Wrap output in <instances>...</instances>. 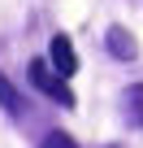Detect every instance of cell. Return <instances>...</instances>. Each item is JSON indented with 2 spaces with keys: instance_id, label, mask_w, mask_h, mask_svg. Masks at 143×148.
Segmentation results:
<instances>
[{
  "instance_id": "1",
  "label": "cell",
  "mask_w": 143,
  "mask_h": 148,
  "mask_svg": "<svg viewBox=\"0 0 143 148\" xmlns=\"http://www.w3.org/2000/svg\"><path fill=\"white\" fill-rule=\"evenodd\" d=\"M30 83H35L48 100H56L61 109H74V92L65 87V79H56V74L48 70V61H35V65H30Z\"/></svg>"
},
{
  "instance_id": "2",
  "label": "cell",
  "mask_w": 143,
  "mask_h": 148,
  "mask_svg": "<svg viewBox=\"0 0 143 148\" xmlns=\"http://www.w3.org/2000/svg\"><path fill=\"white\" fill-rule=\"evenodd\" d=\"M48 70L56 74V79H69V74L78 70V57H74L69 35H52V44H48Z\"/></svg>"
},
{
  "instance_id": "3",
  "label": "cell",
  "mask_w": 143,
  "mask_h": 148,
  "mask_svg": "<svg viewBox=\"0 0 143 148\" xmlns=\"http://www.w3.org/2000/svg\"><path fill=\"white\" fill-rule=\"evenodd\" d=\"M104 44H108V52H113L117 61H134V52H139V44H134V35H130L126 26H108Z\"/></svg>"
},
{
  "instance_id": "4",
  "label": "cell",
  "mask_w": 143,
  "mask_h": 148,
  "mask_svg": "<svg viewBox=\"0 0 143 148\" xmlns=\"http://www.w3.org/2000/svg\"><path fill=\"white\" fill-rule=\"evenodd\" d=\"M0 105H5V113H9V118H22V113H26V105H22L18 87L5 79V74H0Z\"/></svg>"
},
{
  "instance_id": "5",
  "label": "cell",
  "mask_w": 143,
  "mask_h": 148,
  "mask_svg": "<svg viewBox=\"0 0 143 148\" xmlns=\"http://www.w3.org/2000/svg\"><path fill=\"white\" fill-rule=\"evenodd\" d=\"M130 118L143 126V83H134V87H130Z\"/></svg>"
},
{
  "instance_id": "6",
  "label": "cell",
  "mask_w": 143,
  "mask_h": 148,
  "mask_svg": "<svg viewBox=\"0 0 143 148\" xmlns=\"http://www.w3.org/2000/svg\"><path fill=\"white\" fill-rule=\"evenodd\" d=\"M39 148H78V144L69 139V135H61V131H52V135H48V139H43Z\"/></svg>"
}]
</instances>
